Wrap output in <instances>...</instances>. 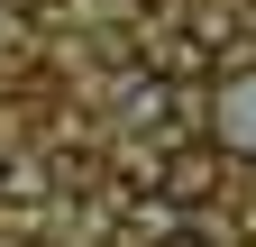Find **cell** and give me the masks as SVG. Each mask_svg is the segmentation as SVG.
Here are the masks:
<instances>
[{"label":"cell","mask_w":256,"mask_h":247,"mask_svg":"<svg viewBox=\"0 0 256 247\" xmlns=\"http://www.w3.org/2000/svg\"><path fill=\"white\" fill-rule=\"evenodd\" d=\"M220 146L229 156H256V64L220 74Z\"/></svg>","instance_id":"1"},{"label":"cell","mask_w":256,"mask_h":247,"mask_svg":"<svg viewBox=\"0 0 256 247\" xmlns=\"http://www.w3.org/2000/svg\"><path fill=\"white\" fill-rule=\"evenodd\" d=\"M165 192L174 202H210L220 192V146H174L165 156Z\"/></svg>","instance_id":"2"},{"label":"cell","mask_w":256,"mask_h":247,"mask_svg":"<svg viewBox=\"0 0 256 247\" xmlns=\"http://www.w3.org/2000/svg\"><path fill=\"white\" fill-rule=\"evenodd\" d=\"M210 55L192 46V28H165V37H156V82H183V74H202Z\"/></svg>","instance_id":"3"},{"label":"cell","mask_w":256,"mask_h":247,"mask_svg":"<svg viewBox=\"0 0 256 247\" xmlns=\"http://www.w3.org/2000/svg\"><path fill=\"white\" fill-rule=\"evenodd\" d=\"M165 247H202V238H165Z\"/></svg>","instance_id":"4"}]
</instances>
